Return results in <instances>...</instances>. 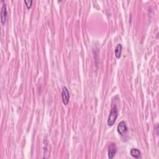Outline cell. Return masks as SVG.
<instances>
[{"label": "cell", "mask_w": 159, "mask_h": 159, "mask_svg": "<svg viewBox=\"0 0 159 159\" xmlns=\"http://www.w3.org/2000/svg\"><path fill=\"white\" fill-rule=\"evenodd\" d=\"M62 98L63 103L65 105H67L68 103V102H69V99H70V93L67 87H64L62 88Z\"/></svg>", "instance_id": "cell-2"}, {"label": "cell", "mask_w": 159, "mask_h": 159, "mask_svg": "<svg viewBox=\"0 0 159 159\" xmlns=\"http://www.w3.org/2000/svg\"><path fill=\"white\" fill-rule=\"evenodd\" d=\"M131 156L136 158H139L141 157L140 152L137 149H132L131 150Z\"/></svg>", "instance_id": "cell-7"}, {"label": "cell", "mask_w": 159, "mask_h": 159, "mask_svg": "<svg viewBox=\"0 0 159 159\" xmlns=\"http://www.w3.org/2000/svg\"><path fill=\"white\" fill-rule=\"evenodd\" d=\"M7 15H8V12H7V8L5 4H3V6L1 8V22L3 25L5 24L6 19H7Z\"/></svg>", "instance_id": "cell-3"}, {"label": "cell", "mask_w": 159, "mask_h": 159, "mask_svg": "<svg viewBox=\"0 0 159 159\" xmlns=\"http://www.w3.org/2000/svg\"><path fill=\"white\" fill-rule=\"evenodd\" d=\"M117 152V147L115 144H111L109 147L108 150V157L109 158H113Z\"/></svg>", "instance_id": "cell-5"}, {"label": "cell", "mask_w": 159, "mask_h": 159, "mask_svg": "<svg viewBox=\"0 0 159 159\" xmlns=\"http://www.w3.org/2000/svg\"><path fill=\"white\" fill-rule=\"evenodd\" d=\"M118 116V109L116 105H113L111 108L109 117L108 119V124L109 126H113Z\"/></svg>", "instance_id": "cell-1"}, {"label": "cell", "mask_w": 159, "mask_h": 159, "mask_svg": "<svg viewBox=\"0 0 159 159\" xmlns=\"http://www.w3.org/2000/svg\"><path fill=\"white\" fill-rule=\"evenodd\" d=\"M127 127L124 121H121L118 126V132L121 136H124V134L127 132Z\"/></svg>", "instance_id": "cell-4"}, {"label": "cell", "mask_w": 159, "mask_h": 159, "mask_svg": "<svg viewBox=\"0 0 159 159\" xmlns=\"http://www.w3.org/2000/svg\"><path fill=\"white\" fill-rule=\"evenodd\" d=\"M123 49V46L121 44H118L115 49V56L117 59H120L121 55V52Z\"/></svg>", "instance_id": "cell-6"}, {"label": "cell", "mask_w": 159, "mask_h": 159, "mask_svg": "<svg viewBox=\"0 0 159 159\" xmlns=\"http://www.w3.org/2000/svg\"><path fill=\"white\" fill-rule=\"evenodd\" d=\"M32 2V1H24V3L25 4V5H26L28 9H30V8H31Z\"/></svg>", "instance_id": "cell-8"}]
</instances>
